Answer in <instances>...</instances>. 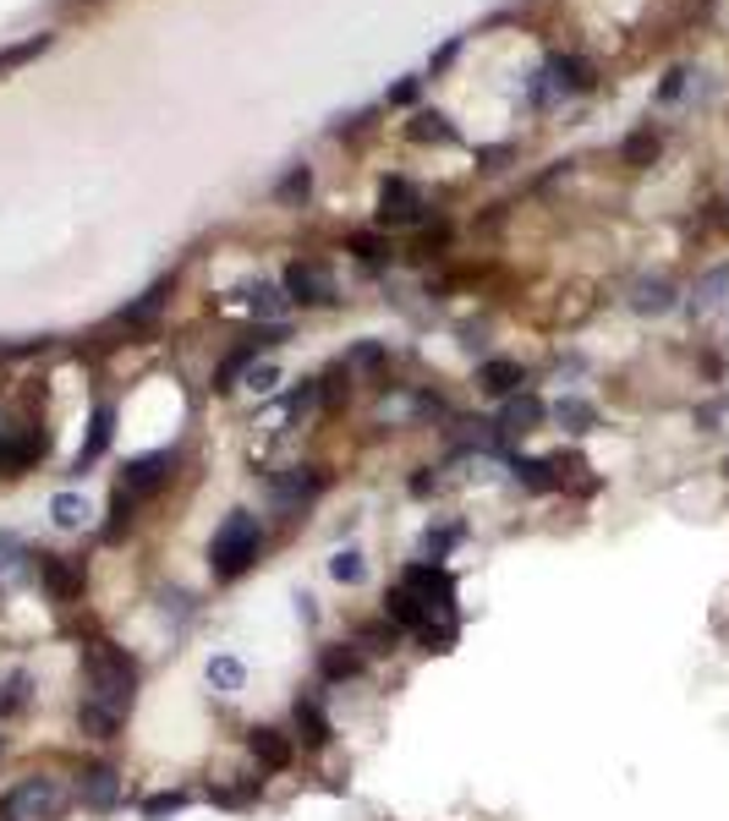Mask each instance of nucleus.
Instances as JSON below:
<instances>
[{"label": "nucleus", "instance_id": "f257e3e1", "mask_svg": "<svg viewBox=\"0 0 729 821\" xmlns=\"http://www.w3.org/2000/svg\"><path fill=\"white\" fill-rule=\"evenodd\" d=\"M133 695H137V663L122 652V646L94 641V646H88V691H82V701H94V706L127 717Z\"/></svg>", "mask_w": 729, "mask_h": 821}, {"label": "nucleus", "instance_id": "f03ea898", "mask_svg": "<svg viewBox=\"0 0 729 821\" xmlns=\"http://www.w3.org/2000/svg\"><path fill=\"white\" fill-rule=\"evenodd\" d=\"M259 548H264V526H259V515L236 509V515L220 520V531H214V543H208V569H214L220 580H236L242 569L259 559Z\"/></svg>", "mask_w": 729, "mask_h": 821}, {"label": "nucleus", "instance_id": "7ed1b4c3", "mask_svg": "<svg viewBox=\"0 0 729 821\" xmlns=\"http://www.w3.org/2000/svg\"><path fill=\"white\" fill-rule=\"evenodd\" d=\"M597 77L587 56H554L543 71H532V105H548V99H571V94H587Z\"/></svg>", "mask_w": 729, "mask_h": 821}, {"label": "nucleus", "instance_id": "20e7f679", "mask_svg": "<svg viewBox=\"0 0 729 821\" xmlns=\"http://www.w3.org/2000/svg\"><path fill=\"white\" fill-rule=\"evenodd\" d=\"M67 811V794L56 778H22L11 794H6V817L11 821H56Z\"/></svg>", "mask_w": 729, "mask_h": 821}, {"label": "nucleus", "instance_id": "39448f33", "mask_svg": "<svg viewBox=\"0 0 729 821\" xmlns=\"http://www.w3.org/2000/svg\"><path fill=\"white\" fill-rule=\"evenodd\" d=\"M422 214H428V192L417 187V182L390 176V182L379 187V225H417Z\"/></svg>", "mask_w": 729, "mask_h": 821}, {"label": "nucleus", "instance_id": "423d86ee", "mask_svg": "<svg viewBox=\"0 0 729 821\" xmlns=\"http://www.w3.org/2000/svg\"><path fill=\"white\" fill-rule=\"evenodd\" d=\"M400 586L417 592V597H422L428 608H439L445 619H456V580H450V569L445 565H406Z\"/></svg>", "mask_w": 729, "mask_h": 821}, {"label": "nucleus", "instance_id": "0eeeda50", "mask_svg": "<svg viewBox=\"0 0 729 821\" xmlns=\"http://www.w3.org/2000/svg\"><path fill=\"white\" fill-rule=\"evenodd\" d=\"M285 296L291 302H302V307H330L334 302V280H330V268L324 263H291L285 268Z\"/></svg>", "mask_w": 729, "mask_h": 821}, {"label": "nucleus", "instance_id": "6e6552de", "mask_svg": "<svg viewBox=\"0 0 729 821\" xmlns=\"http://www.w3.org/2000/svg\"><path fill=\"white\" fill-rule=\"evenodd\" d=\"M171 449H159V455H137V460H127V471H122V488L133 493V499H143V493H159L165 482H171Z\"/></svg>", "mask_w": 729, "mask_h": 821}, {"label": "nucleus", "instance_id": "1a4fd4ad", "mask_svg": "<svg viewBox=\"0 0 729 821\" xmlns=\"http://www.w3.org/2000/svg\"><path fill=\"white\" fill-rule=\"evenodd\" d=\"M319 493H324V471H313V466H308V471L297 466V471H285V477L269 482V499L280 509H302V505H313Z\"/></svg>", "mask_w": 729, "mask_h": 821}, {"label": "nucleus", "instance_id": "9d476101", "mask_svg": "<svg viewBox=\"0 0 729 821\" xmlns=\"http://www.w3.org/2000/svg\"><path fill=\"white\" fill-rule=\"evenodd\" d=\"M77 794H82V805H88V811H99V817H105V811H116V805H122V772H116V766H88V772H82V783H77Z\"/></svg>", "mask_w": 729, "mask_h": 821}, {"label": "nucleus", "instance_id": "9b49d317", "mask_svg": "<svg viewBox=\"0 0 729 821\" xmlns=\"http://www.w3.org/2000/svg\"><path fill=\"white\" fill-rule=\"evenodd\" d=\"M385 619L396 625V631H411V635H422L428 631V619H434V608L417 597V592H406V586H396L390 597H385Z\"/></svg>", "mask_w": 729, "mask_h": 821}, {"label": "nucleus", "instance_id": "f8f14e48", "mask_svg": "<svg viewBox=\"0 0 729 821\" xmlns=\"http://www.w3.org/2000/svg\"><path fill=\"white\" fill-rule=\"evenodd\" d=\"M110 439H116V405H94V428H88V443L77 449V466H71V471L94 466V460L110 449Z\"/></svg>", "mask_w": 729, "mask_h": 821}, {"label": "nucleus", "instance_id": "ddd939ff", "mask_svg": "<svg viewBox=\"0 0 729 821\" xmlns=\"http://www.w3.org/2000/svg\"><path fill=\"white\" fill-rule=\"evenodd\" d=\"M247 751L264 761L269 772H285V766H291V740H285L280 729H253V734H247Z\"/></svg>", "mask_w": 729, "mask_h": 821}, {"label": "nucleus", "instance_id": "4468645a", "mask_svg": "<svg viewBox=\"0 0 729 821\" xmlns=\"http://www.w3.org/2000/svg\"><path fill=\"white\" fill-rule=\"evenodd\" d=\"M297 729H302V740L319 751V745H330V717H324V706H319V695H297Z\"/></svg>", "mask_w": 729, "mask_h": 821}, {"label": "nucleus", "instance_id": "2eb2a0df", "mask_svg": "<svg viewBox=\"0 0 729 821\" xmlns=\"http://www.w3.org/2000/svg\"><path fill=\"white\" fill-rule=\"evenodd\" d=\"M39 575H45V586H50L61 603H71V597L82 592V569H71L67 559H56V554H39Z\"/></svg>", "mask_w": 729, "mask_h": 821}, {"label": "nucleus", "instance_id": "dca6fc26", "mask_svg": "<svg viewBox=\"0 0 729 821\" xmlns=\"http://www.w3.org/2000/svg\"><path fill=\"white\" fill-rule=\"evenodd\" d=\"M543 422V400L537 394H516L505 411H499V433H532Z\"/></svg>", "mask_w": 729, "mask_h": 821}, {"label": "nucleus", "instance_id": "f3484780", "mask_svg": "<svg viewBox=\"0 0 729 821\" xmlns=\"http://www.w3.org/2000/svg\"><path fill=\"white\" fill-rule=\"evenodd\" d=\"M483 389L488 394H516V389H527V368L522 362H483Z\"/></svg>", "mask_w": 729, "mask_h": 821}, {"label": "nucleus", "instance_id": "a211bd4d", "mask_svg": "<svg viewBox=\"0 0 729 821\" xmlns=\"http://www.w3.org/2000/svg\"><path fill=\"white\" fill-rule=\"evenodd\" d=\"M631 307H636V313H669V307H674V285H669V280H636Z\"/></svg>", "mask_w": 729, "mask_h": 821}, {"label": "nucleus", "instance_id": "6ab92c4d", "mask_svg": "<svg viewBox=\"0 0 729 821\" xmlns=\"http://www.w3.org/2000/svg\"><path fill=\"white\" fill-rule=\"evenodd\" d=\"M247 307H253L259 317H269V323H280L285 307H291V296H285V285H269V280H259V285L247 291Z\"/></svg>", "mask_w": 729, "mask_h": 821}, {"label": "nucleus", "instance_id": "aec40b11", "mask_svg": "<svg viewBox=\"0 0 729 821\" xmlns=\"http://www.w3.org/2000/svg\"><path fill=\"white\" fill-rule=\"evenodd\" d=\"M77 729H82V734H94V740H116L122 717H116V712H105V706H94V701H77Z\"/></svg>", "mask_w": 729, "mask_h": 821}, {"label": "nucleus", "instance_id": "412c9836", "mask_svg": "<svg viewBox=\"0 0 729 821\" xmlns=\"http://www.w3.org/2000/svg\"><path fill=\"white\" fill-rule=\"evenodd\" d=\"M725 291H729V263L697 280V291H691V307H697V313H713V307L725 302Z\"/></svg>", "mask_w": 729, "mask_h": 821}, {"label": "nucleus", "instance_id": "4be33fe9", "mask_svg": "<svg viewBox=\"0 0 729 821\" xmlns=\"http://www.w3.org/2000/svg\"><path fill=\"white\" fill-rule=\"evenodd\" d=\"M165 302H171V285H148V291H143L137 302H127V307H122L116 317H122V323H148V317L159 313Z\"/></svg>", "mask_w": 729, "mask_h": 821}, {"label": "nucleus", "instance_id": "5701e85b", "mask_svg": "<svg viewBox=\"0 0 729 821\" xmlns=\"http://www.w3.org/2000/svg\"><path fill=\"white\" fill-rule=\"evenodd\" d=\"M554 422H560L565 433H587V428L597 422V411L587 405V400H576V394H571V400H560V405H554Z\"/></svg>", "mask_w": 729, "mask_h": 821}, {"label": "nucleus", "instance_id": "b1692460", "mask_svg": "<svg viewBox=\"0 0 729 821\" xmlns=\"http://www.w3.org/2000/svg\"><path fill=\"white\" fill-rule=\"evenodd\" d=\"M411 137L417 143H456V127H450V116H439V110H422L417 121H411Z\"/></svg>", "mask_w": 729, "mask_h": 821}, {"label": "nucleus", "instance_id": "393cba45", "mask_svg": "<svg viewBox=\"0 0 729 821\" xmlns=\"http://www.w3.org/2000/svg\"><path fill=\"white\" fill-rule=\"evenodd\" d=\"M560 460H516V477L527 482L532 493H548V488H560Z\"/></svg>", "mask_w": 729, "mask_h": 821}, {"label": "nucleus", "instance_id": "a878e982", "mask_svg": "<svg viewBox=\"0 0 729 821\" xmlns=\"http://www.w3.org/2000/svg\"><path fill=\"white\" fill-rule=\"evenodd\" d=\"M385 356H390V345H385V340H357V345L346 351V368L373 373V368H385Z\"/></svg>", "mask_w": 729, "mask_h": 821}, {"label": "nucleus", "instance_id": "bb28decb", "mask_svg": "<svg viewBox=\"0 0 729 821\" xmlns=\"http://www.w3.org/2000/svg\"><path fill=\"white\" fill-rule=\"evenodd\" d=\"M208 685H214V691H242V685H247V668H242V663H236V657H214V663H208Z\"/></svg>", "mask_w": 729, "mask_h": 821}, {"label": "nucleus", "instance_id": "cd10ccee", "mask_svg": "<svg viewBox=\"0 0 729 821\" xmlns=\"http://www.w3.org/2000/svg\"><path fill=\"white\" fill-rule=\"evenodd\" d=\"M308 192H313V170H308V165H291L285 182L274 187V203H302Z\"/></svg>", "mask_w": 729, "mask_h": 821}, {"label": "nucleus", "instance_id": "c85d7f7f", "mask_svg": "<svg viewBox=\"0 0 729 821\" xmlns=\"http://www.w3.org/2000/svg\"><path fill=\"white\" fill-rule=\"evenodd\" d=\"M50 515H56V526H82V520H88V505H82V499H77V493H56V499H50Z\"/></svg>", "mask_w": 729, "mask_h": 821}, {"label": "nucleus", "instance_id": "c756f323", "mask_svg": "<svg viewBox=\"0 0 729 821\" xmlns=\"http://www.w3.org/2000/svg\"><path fill=\"white\" fill-rule=\"evenodd\" d=\"M450 543H461V526H439V531L428 526V531H422V554H428V559H445Z\"/></svg>", "mask_w": 729, "mask_h": 821}, {"label": "nucleus", "instance_id": "7c9ffc66", "mask_svg": "<svg viewBox=\"0 0 729 821\" xmlns=\"http://www.w3.org/2000/svg\"><path fill=\"white\" fill-rule=\"evenodd\" d=\"M351 674H362V657L357 652H324V680H351Z\"/></svg>", "mask_w": 729, "mask_h": 821}, {"label": "nucleus", "instance_id": "2f4dec72", "mask_svg": "<svg viewBox=\"0 0 729 821\" xmlns=\"http://www.w3.org/2000/svg\"><path fill=\"white\" fill-rule=\"evenodd\" d=\"M330 575L334 580H346V586H357V580H362V554H357V548H340V554L330 559Z\"/></svg>", "mask_w": 729, "mask_h": 821}, {"label": "nucleus", "instance_id": "473e14b6", "mask_svg": "<svg viewBox=\"0 0 729 821\" xmlns=\"http://www.w3.org/2000/svg\"><path fill=\"white\" fill-rule=\"evenodd\" d=\"M39 50H50V33H33L28 45H17V50H0V71H11V66H22V61H33Z\"/></svg>", "mask_w": 729, "mask_h": 821}, {"label": "nucleus", "instance_id": "72a5a7b5", "mask_svg": "<svg viewBox=\"0 0 729 821\" xmlns=\"http://www.w3.org/2000/svg\"><path fill=\"white\" fill-rule=\"evenodd\" d=\"M648 159H659V137H653V131H636V137L625 143V165H648Z\"/></svg>", "mask_w": 729, "mask_h": 821}, {"label": "nucleus", "instance_id": "f704fd0d", "mask_svg": "<svg viewBox=\"0 0 729 821\" xmlns=\"http://www.w3.org/2000/svg\"><path fill=\"white\" fill-rule=\"evenodd\" d=\"M127 520H133V493H127V488H116V505H110V526H105V537L116 543Z\"/></svg>", "mask_w": 729, "mask_h": 821}, {"label": "nucleus", "instance_id": "c9c22d12", "mask_svg": "<svg viewBox=\"0 0 729 821\" xmlns=\"http://www.w3.org/2000/svg\"><path fill=\"white\" fill-rule=\"evenodd\" d=\"M686 82H691V71H686V66H674V71L659 82V105H674V99L686 94Z\"/></svg>", "mask_w": 729, "mask_h": 821}, {"label": "nucleus", "instance_id": "e433bc0d", "mask_svg": "<svg viewBox=\"0 0 729 821\" xmlns=\"http://www.w3.org/2000/svg\"><path fill=\"white\" fill-rule=\"evenodd\" d=\"M351 253L362 257V263H385V257H390V247H385L379 236H351Z\"/></svg>", "mask_w": 729, "mask_h": 821}, {"label": "nucleus", "instance_id": "4c0bfd02", "mask_svg": "<svg viewBox=\"0 0 729 821\" xmlns=\"http://www.w3.org/2000/svg\"><path fill=\"white\" fill-rule=\"evenodd\" d=\"M182 805H187V800H182V794H154V800H148V805H143V817H148V821H159V817H176V811H182Z\"/></svg>", "mask_w": 729, "mask_h": 821}, {"label": "nucleus", "instance_id": "58836bf2", "mask_svg": "<svg viewBox=\"0 0 729 821\" xmlns=\"http://www.w3.org/2000/svg\"><path fill=\"white\" fill-rule=\"evenodd\" d=\"M417 82H422V77H406V82H396V88H390V105H411V99H417Z\"/></svg>", "mask_w": 729, "mask_h": 821}, {"label": "nucleus", "instance_id": "ea45409f", "mask_svg": "<svg viewBox=\"0 0 729 821\" xmlns=\"http://www.w3.org/2000/svg\"><path fill=\"white\" fill-rule=\"evenodd\" d=\"M247 383H253L259 394H269V389L280 383V373H274V368H253V373H247Z\"/></svg>", "mask_w": 729, "mask_h": 821}, {"label": "nucleus", "instance_id": "a19ab883", "mask_svg": "<svg viewBox=\"0 0 729 821\" xmlns=\"http://www.w3.org/2000/svg\"><path fill=\"white\" fill-rule=\"evenodd\" d=\"M456 50H461V39H450V45H445V50H439V56H434V71H445V66L456 61Z\"/></svg>", "mask_w": 729, "mask_h": 821}]
</instances>
